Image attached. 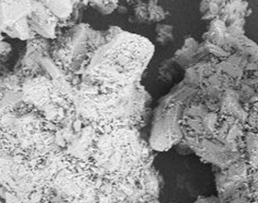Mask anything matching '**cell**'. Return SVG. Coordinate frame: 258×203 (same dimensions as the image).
<instances>
[{
	"mask_svg": "<svg viewBox=\"0 0 258 203\" xmlns=\"http://www.w3.org/2000/svg\"><path fill=\"white\" fill-rule=\"evenodd\" d=\"M88 152L95 179L105 180L110 185L131 184L144 170V153L138 138L128 127L107 134H95Z\"/></svg>",
	"mask_w": 258,
	"mask_h": 203,
	"instance_id": "6da1fadb",
	"label": "cell"
}]
</instances>
